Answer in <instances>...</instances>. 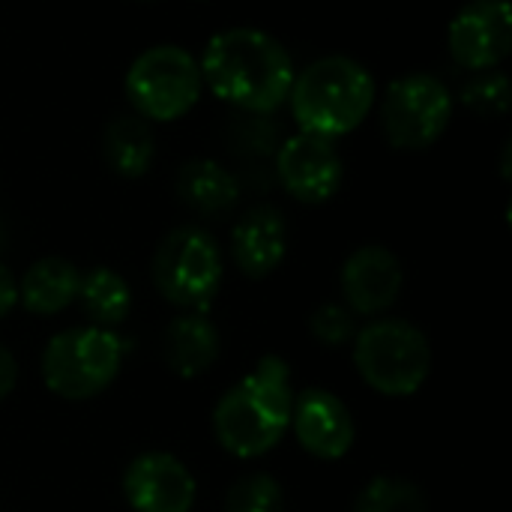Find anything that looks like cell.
Segmentation results:
<instances>
[{
  "mask_svg": "<svg viewBox=\"0 0 512 512\" xmlns=\"http://www.w3.org/2000/svg\"><path fill=\"white\" fill-rule=\"evenodd\" d=\"M225 512H285V492L270 474H249L225 495Z\"/></svg>",
  "mask_w": 512,
  "mask_h": 512,
  "instance_id": "obj_21",
  "label": "cell"
},
{
  "mask_svg": "<svg viewBox=\"0 0 512 512\" xmlns=\"http://www.w3.org/2000/svg\"><path fill=\"white\" fill-rule=\"evenodd\" d=\"M462 102L483 114V117H492V114H504L510 108V81L504 72H483L480 78H474L465 90H462Z\"/></svg>",
  "mask_w": 512,
  "mask_h": 512,
  "instance_id": "obj_22",
  "label": "cell"
},
{
  "mask_svg": "<svg viewBox=\"0 0 512 512\" xmlns=\"http://www.w3.org/2000/svg\"><path fill=\"white\" fill-rule=\"evenodd\" d=\"M78 297L84 303L87 318L96 327H105V330L123 324L126 315H129V309H132V288L111 267H93V270H87L81 276Z\"/></svg>",
  "mask_w": 512,
  "mask_h": 512,
  "instance_id": "obj_19",
  "label": "cell"
},
{
  "mask_svg": "<svg viewBox=\"0 0 512 512\" xmlns=\"http://www.w3.org/2000/svg\"><path fill=\"white\" fill-rule=\"evenodd\" d=\"M18 303V285L9 273L6 264H0V318H6L12 312V306Z\"/></svg>",
  "mask_w": 512,
  "mask_h": 512,
  "instance_id": "obj_25",
  "label": "cell"
},
{
  "mask_svg": "<svg viewBox=\"0 0 512 512\" xmlns=\"http://www.w3.org/2000/svg\"><path fill=\"white\" fill-rule=\"evenodd\" d=\"M102 153L114 174H120L126 180L144 177L156 156V141H153L147 120H141L138 114L135 117L132 114L111 117L105 126V135H102Z\"/></svg>",
  "mask_w": 512,
  "mask_h": 512,
  "instance_id": "obj_17",
  "label": "cell"
},
{
  "mask_svg": "<svg viewBox=\"0 0 512 512\" xmlns=\"http://www.w3.org/2000/svg\"><path fill=\"white\" fill-rule=\"evenodd\" d=\"M360 378L387 399H408L423 390L432 372V345L423 330L402 318H381L354 336Z\"/></svg>",
  "mask_w": 512,
  "mask_h": 512,
  "instance_id": "obj_5",
  "label": "cell"
},
{
  "mask_svg": "<svg viewBox=\"0 0 512 512\" xmlns=\"http://www.w3.org/2000/svg\"><path fill=\"white\" fill-rule=\"evenodd\" d=\"M288 102L300 132L336 141L369 117L375 105V78L354 57L330 54L294 75Z\"/></svg>",
  "mask_w": 512,
  "mask_h": 512,
  "instance_id": "obj_3",
  "label": "cell"
},
{
  "mask_svg": "<svg viewBox=\"0 0 512 512\" xmlns=\"http://www.w3.org/2000/svg\"><path fill=\"white\" fill-rule=\"evenodd\" d=\"M276 177L297 201L324 204L339 192L345 165L336 150V141L297 132L285 138L276 150Z\"/></svg>",
  "mask_w": 512,
  "mask_h": 512,
  "instance_id": "obj_10",
  "label": "cell"
},
{
  "mask_svg": "<svg viewBox=\"0 0 512 512\" xmlns=\"http://www.w3.org/2000/svg\"><path fill=\"white\" fill-rule=\"evenodd\" d=\"M219 354H222V339L216 324L207 318V312H186L165 327L162 357L177 378L189 381L204 375L207 369H213Z\"/></svg>",
  "mask_w": 512,
  "mask_h": 512,
  "instance_id": "obj_15",
  "label": "cell"
},
{
  "mask_svg": "<svg viewBox=\"0 0 512 512\" xmlns=\"http://www.w3.org/2000/svg\"><path fill=\"white\" fill-rule=\"evenodd\" d=\"M153 282L171 306L207 312L222 288L219 243L198 225L168 231L153 255Z\"/></svg>",
  "mask_w": 512,
  "mask_h": 512,
  "instance_id": "obj_7",
  "label": "cell"
},
{
  "mask_svg": "<svg viewBox=\"0 0 512 512\" xmlns=\"http://www.w3.org/2000/svg\"><path fill=\"white\" fill-rule=\"evenodd\" d=\"M126 99L141 120L171 123L186 117L201 99V66L180 45H153L126 69Z\"/></svg>",
  "mask_w": 512,
  "mask_h": 512,
  "instance_id": "obj_6",
  "label": "cell"
},
{
  "mask_svg": "<svg viewBox=\"0 0 512 512\" xmlns=\"http://www.w3.org/2000/svg\"><path fill=\"white\" fill-rule=\"evenodd\" d=\"M129 342L105 327H72L48 339L42 351L45 387L69 402H84L105 393L120 375Z\"/></svg>",
  "mask_w": 512,
  "mask_h": 512,
  "instance_id": "obj_4",
  "label": "cell"
},
{
  "mask_svg": "<svg viewBox=\"0 0 512 512\" xmlns=\"http://www.w3.org/2000/svg\"><path fill=\"white\" fill-rule=\"evenodd\" d=\"M177 195L192 210L216 216L240 201V183L216 159H189L177 174Z\"/></svg>",
  "mask_w": 512,
  "mask_h": 512,
  "instance_id": "obj_18",
  "label": "cell"
},
{
  "mask_svg": "<svg viewBox=\"0 0 512 512\" xmlns=\"http://www.w3.org/2000/svg\"><path fill=\"white\" fill-rule=\"evenodd\" d=\"M294 390L282 357L267 354L213 408V435L237 459H261L291 429Z\"/></svg>",
  "mask_w": 512,
  "mask_h": 512,
  "instance_id": "obj_2",
  "label": "cell"
},
{
  "mask_svg": "<svg viewBox=\"0 0 512 512\" xmlns=\"http://www.w3.org/2000/svg\"><path fill=\"white\" fill-rule=\"evenodd\" d=\"M198 66L210 93L246 114L282 108L297 75L288 48L255 27H231L210 36Z\"/></svg>",
  "mask_w": 512,
  "mask_h": 512,
  "instance_id": "obj_1",
  "label": "cell"
},
{
  "mask_svg": "<svg viewBox=\"0 0 512 512\" xmlns=\"http://www.w3.org/2000/svg\"><path fill=\"white\" fill-rule=\"evenodd\" d=\"M453 93L429 72H408L387 87L381 105L384 135L399 150H426L447 132Z\"/></svg>",
  "mask_w": 512,
  "mask_h": 512,
  "instance_id": "obj_8",
  "label": "cell"
},
{
  "mask_svg": "<svg viewBox=\"0 0 512 512\" xmlns=\"http://www.w3.org/2000/svg\"><path fill=\"white\" fill-rule=\"evenodd\" d=\"M402 264L387 246H360L342 264V294L351 312L384 315L402 294Z\"/></svg>",
  "mask_w": 512,
  "mask_h": 512,
  "instance_id": "obj_13",
  "label": "cell"
},
{
  "mask_svg": "<svg viewBox=\"0 0 512 512\" xmlns=\"http://www.w3.org/2000/svg\"><path fill=\"white\" fill-rule=\"evenodd\" d=\"M291 429L300 447L321 462L345 459L357 438V426L348 405L330 390L318 387H309L300 396H294Z\"/></svg>",
  "mask_w": 512,
  "mask_h": 512,
  "instance_id": "obj_12",
  "label": "cell"
},
{
  "mask_svg": "<svg viewBox=\"0 0 512 512\" xmlns=\"http://www.w3.org/2000/svg\"><path fill=\"white\" fill-rule=\"evenodd\" d=\"M123 498L135 512H192L198 483L171 453H141L123 471Z\"/></svg>",
  "mask_w": 512,
  "mask_h": 512,
  "instance_id": "obj_11",
  "label": "cell"
},
{
  "mask_svg": "<svg viewBox=\"0 0 512 512\" xmlns=\"http://www.w3.org/2000/svg\"><path fill=\"white\" fill-rule=\"evenodd\" d=\"M288 252V225L285 216L270 207H252L240 216L231 231V258L249 279H267L279 270Z\"/></svg>",
  "mask_w": 512,
  "mask_h": 512,
  "instance_id": "obj_14",
  "label": "cell"
},
{
  "mask_svg": "<svg viewBox=\"0 0 512 512\" xmlns=\"http://www.w3.org/2000/svg\"><path fill=\"white\" fill-rule=\"evenodd\" d=\"M354 512H429L426 495L405 477H375L354 498Z\"/></svg>",
  "mask_w": 512,
  "mask_h": 512,
  "instance_id": "obj_20",
  "label": "cell"
},
{
  "mask_svg": "<svg viewBox=\"0 0 512 512\" xmlns=\"http://www.w3.org/2000/svg\"><path fill=\"white\" fill-rule=\"evenodd\" d=\"M15 381H18V363L12 351L0 345V402L15 390Z\"/></svg>",
  "mask_w": 512,
  "mask_h": 512,
  "instance_id": "obj_24",
  "label": "cell"
},
{
  "mask_svg": "<svg viewBox=\"0 0 512 512\" xmlns=\"http://www.w3.org/2000/svg\"><path fill=\"white\" fill-rule=\"evenodd\" d=\"M81 270L57 255L39 258L18 282V303L33 315H57L78 300Z\"/></svg>",
  "mask_w": 512,
  "mask_h": 512,
  "instance_id": "obj_16",
  "label": "cell"
},
{
  "mask_svg": "<svg viewBox=\"0 0 512 512\" xmlns=\"http://www.w3.org/2000/svg\"><path fill=\"white\" fill-rule=\"evenodd\" d=\"M309 330L312 336L327 345V348H342L357 336V324H354V312L339 306V303H324L312 312L309 318Z\"/></svg>",
  "mask_w": 512,
  "mask_h": 512,
  "instance_id": "obj_23",
  "label": "cell"
},
{
  "mask_svg": "<svg viewBox=\"0 0 512 512\" xmlns=\"http://www.w3.org/2000/svg\"><path fill=\"white\" fill-rule=\"evenodd\" d=\"M450 54L474 72L498 69L512 51V9L507 0H471L450 21Z\"/></svg>",
  "mask_w": 512,
  "mask_h": 512,
  "instance_id": "obj_9",
  "label": "cell"
}]
</instances>
